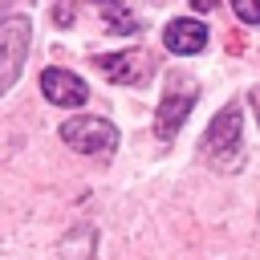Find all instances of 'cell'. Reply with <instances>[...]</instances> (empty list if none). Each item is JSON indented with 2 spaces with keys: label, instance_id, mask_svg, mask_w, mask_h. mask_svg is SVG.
Wrapping results in <instances>:
<instances>
[{
  "label": "cell",
  "instance_id": "cell-1",
  "mask_svg": "<svg viewBox=\"0 0 260 260\" xmlns=\"http://www.w3.org/2000/svg\"><path fill=\"white\" fill-rule=\"evenodd\" d=\"M199 158L211 171H240V162H244V114H240L236 102H228L211 118V126L203 130Z\"/></svg>",
  "mask_w": 260,
  "mask_h": 260
},
{
  "label": "cell",
  "instance_id": "cell-2",
  "mask_svg": "<svg viewBox=\"0 0 260 260\" xmlns=\"http://www.w3.org/2000/svg\"><path fill=\"white\" fill-rule=\"evenodd\" d=\"M28 49H32V20L12 12L0 20V98L16 85L24 61H28Z\"/></svg>",
  "mask_w": 260,
  "mask_h": 260
},
{
  "label": "cell",
  "instance_id": "cell-3",
  "mask_svg": "<svg viewBox=\"0 0 260 260\" xmlns=\"http://www.w3.org/2000/svg\"><path fill=\"white\" fill-rule=\"evenodd\" d=\"M57 134H61L65 146H73V150H81V154H93V158H110V154L118 150V130H114V122H106V118L77 114V118H65V122L57 126Z\"/></svg>",
  "mask_w": 260,
  "mask_h": 260
},
{
  "label": "cell",
  "instance_id": "cell-4",
  "mask_svg": "<svg viewBox=\"0 0 260 260\" xmlns=\"http://www.w3.org/2000/svg\"><path fill=\"white\" fill-rule=\"evenodd\" d=\"M98 73L114 85H146L154 77V57L146 49H122V53H102L98 57Z\"/></svg>",
  "mask_w": 260,
  "mask_h": 260
},
{
  "label": "cell",
  "instance_id": "cell-5",
  "mask_svg": "<svg viewBox=\"0 0 260 260\" xmlns=\"http://www.w3.org/2000/svg\"><path fill=\"white\" fill-rule=\"evenodd\" d=\"M195 102H199V89H195V85H187V89H171V93L158 102V114H154V134H158L162 142H171V138L179 134V126L187 122V114L195 110Z\"/></svg>",
  "mask_w": 260,
  "mask_h": 260
},
{
  "label": "cell",
  "instance_id": "cell-6",
  "mask_svg": "<svg viewBox=\"0 0 260 260\" xmlns=\"http://www.w3.org/2000/svg\"><path fill=\"white\" fill-rule=\"evenodd\" d=\"M41 93L53 106H85L89 102V85L73 69H45L41 73Z\"/></svg>",
  "mask_w": 260,
  "mask_h": 260
},
{
  "label": "cell",
  "instance_id": "cell-7",
  "mask_svg": "<svg viewBox=\"0 0 260 260\" xmlns=\"http://www.w3.org/2000/svg\"><path fill=\"white\" fill-rule=\"evenodd\" d=\"M162 45L179 57H195V53L207 49V24H199L195 16H175L162 28Z\"/></svg>",
  "mask_w": 260,
  "mask_h": 260
},
{
  "label": "cell",
  "instance_id": "cell-8",
  "mask_svg": "<svg viewBox=\"0 0 260 260\" xmlns=\"http://www.w3.org/2000/svg\"><path fill=\"white\" fill-rule=\"evenodd\" d=\"M93 252H98V228H89V223L69 228L61 236V244H57L61 260H93Z\"/></svg>",
  "mask_w": 260,
  "mask_h": 260
},
{
  "label": "cell",
  "instance_id": "cell-9",
  "mask_svg": "<svg viewBox=\"0 0 260 260\" xmlns=\"http://www.w3.org/2000/svg\"><path fill=\"white\" fill-rule=\"evenodd\" d=\"M98 12H102V20L110 24V32H138V16H134L126 4H102Z\"/></svg>",
  "mask_w": 260,
  "mask_h": 260
},
{
  "label": "cell",
  "instance_id": "cell-10",
  "mask_svg": "<svg viewBox=\"0 0 260 260\" xmlns=\"http://www.w3.org/2000/svg\"><path fill=\"white\" fill-rule=\"evenodd\" d=\"M232 8H236V16L244 24H260V0H236Z\"/></svg>",
  "mask_w": 260,
  "mask_h": 260
},
{
  "label": "cell",
  "instance_id": "cell-11",
  "mask_svg": "<svg viewBox=\"0 0 260 260\" xmlns=\"http://www.w3.org/2000/svg\"><path fill=\"white\" fill-rule=\"evenodd\" d=\"M53 20H57V24H69V20H73V8H69V4H57V8H53Z\"/></svg>",
  "mask_w": 260,
  "mask_h": 260
},
{
  "label": "cell",
  "instance_id": "cell-12",
  "mask_svg": "<svg viewBox=\"0 0 260 260\" xmlns=\"http://www.w3.org/2000/svg\"><path fill=\"white\" fill-rule=\"evenodd\" d=\"M252 102H256V114H260V85L252 89Z\"/></svg>",
  "mask_w": 260,
  "mask_h": 260
}]
</instances>
